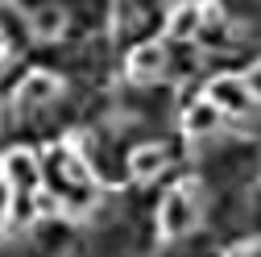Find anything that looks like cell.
I'll use <instances>...</instances> for the list:
<instances>
[{"mask_svg": "<svg viewBox=\"0 0 261 257\" xmlns=\"http://www.w3.org/2000/svg\"><path fill=\"white\" fill-rule=\"evenodd\" d=\"M195 224H199V199H195V191L191 187H178V191H170L166 199H162V208H158V228H162V237L166 241H178V237H187Z\"/></svg>", "mask_w": 261, "mask_h": 257, "instance_id": "1", "label": "cell"}, {"mask_svg": "<svg viewBox=\"0 0 261 257\" xmlns=\"http://www.w3.org/2000/svg\"><path fill=\"white\" fill-rule=\"evenodd\" d=\"M203 95L224 108V116H249L257 108V95H253L249 79H241V75H216Z\"/></svg>", "mask_w": 261, "mask_h": 257, "instance_id": "2", "label": "cell"}, {"mask_svg": "<svg viewBox=\"0 0 261 257\" xmlns=\"http://www.w3.org/2000/svg\"><path fill=\"white\" fill-rule=\"evenodd\" d=\"M5 178L13 183V191H38L42 183H46V170H42V162L29 149H13V153H5Z\"/></svg>", "mask_w": 261, "mask_h": 257, "instance_id": "3", "label": "cell"}, {"mask_svg": "<svg viewBox=\"0 0 261 257\" xmlns=\"http://www.w3.org/2000/svg\"><path fill=\"white\" fill-rule=\"evenodd\" d=\"M220 124H224V108L216 100H207V95H199V100H191L182 108V133L187 137H212Z\"/></svg>", "mask_w": 261, "mask_h": 257, "instance_id": "4", "label": "cell"}, {"mask_svg": "<svg viewBox=\"0 0 261 257\" xmlns=\"http://www.w3.org/2000/svg\"><path fill=\"white\" fill-rule=\"evenodd\" d=\"M207 21V5H195V0H182V5L170 9V21H166V34L174 42H191L199 38V29Z\"/></svg>", "mask_w": 261, "mask_h": 257, "instance_id": "5", "label": "cell"}, {"mask_svg": "<svg viewBox=\"0 0 261 257\" xmlns=\"http://www.w3.org/2000/svg\"><path fill=\"white\" fill-rule=\"evenodd\" d=\"M58 91H62L58 75H50V71H29V75L21 79V87H17L13 100H17L21 108H38V104H50Z\"/></svg>", "mask_w": 261, "mask_h": 257, "instance_id": "6", "label": "cell"}, {"mask_svg": "<svg viewBox=\"0 0 261 257\" xmlns=\"http://www.w3.org/2000/svg\"><path fill=\"white\" fill-rule=\"evenodd\" d=\"M166 166H170V149L162 141H145V145H137L133 153H128V170H133V178H141V183L158 178Z\"/></svg>", "mask_w": 261, "mask_h": 257, "instance_id": "7", "label": "cell"}, {"mask_svg": "<svg viewBox=\"0 0 261 257\" xmlns=\"http://www.w3.org/2000/svg\"><path fill=\"white\" fill-rule=\"evenodd\" d=\"M166 62H170V54H166L162 42H141L133 54H128V75L133 79H158L162 71H166Z\"/></svg>", "mask_w": 261, "mask_h": 257, "instance_id": "8", "label": "cell"}, {"mask_svg": "<svg viewBox=\"0 0 261 257\" xmlns=\"http://www.w3.org/2000/svg\"><path fill=\"white\" fill-rule=\"evenodd\" d=\"M29 29H34V38L54 42L62 29H67V9H58V5H38V9H29Z\"/></svg>", "mask_w": 261, "mask_h": 257, "instance_id": "9", "label": "cell"}, {"mask_svg": "<svg viewBox=\"0 0 261 257\" xmlns=\"http://www.w3.org/2000/svg\"><path fill=\"white\" fill-rule=\"evenodd\" d=\"M13 199H17V191H13V183L0 174V216H9V208H13Z\"/></svg>", "mask_w": 261, "mask_h": 257, "instance_id": "10", "label": "cell"}, {"mask_svg": "<svg viewBox=\"0 0 261 257\" xmlns=\"http://www.w3.org/2000/svg\"><path fill=\"white\" fill-rule=\"evenodd\" d=\"M249 87H253V95H257V104H261V62L249 71Z\"/></svg>", "mask_w": 261, "mask_h": 257, "instance_id": "11", "label": "cell"}, {"mask_svg": "<svg viewBox=\"0 0 261 257\" xmlns=\"http://www.w3.org/2000/svg\"><path fill=\"white\" fill-rule=\"evenodd\" d=\"M5 50H9V42H5V34H0V62H5Z\"/></svg>", "mask_w": 261, "mask_h": 257, "instance_id": "12", "label": "cell"}, {"mask_svg": "<svg viewBox=\"0 0 261 257\" xmlns=\"http://www.w3.org/2000/svg\"><path fill=\"white\" fill-rule=\"evenodd\" d=\"M0 5H5V0H0Z\"/></svg>", "mask_w": 261, "mask_h": 257, "instance_id": "13", "label": "cell"}]
</instances>
